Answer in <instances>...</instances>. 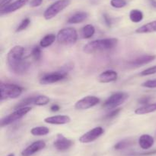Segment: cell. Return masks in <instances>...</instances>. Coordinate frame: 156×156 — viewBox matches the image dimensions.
<instances>
[{
	"label": "cell",
	"instance_id": "cell-1",
	"mask_svg": "<svg viewBox=\"0 0 156 156\" xmlns=\"http://www.w3.org/2000/svg\"><path fill=\"white\" fill-rule=\"evenodd\" d=\"M24 48L15 45L10 49L7 54V63L11 71L16 74H24L30 68V63L24 58Z\"/></svg>",
	"mask_w": 156,
	"mask_h": 156
},
{
	"label": "cell",
	"instance_id": "cell-2",
	"mask_svg": "<svg viewBox=\"0 0 156 156\" xmlns=\"http://www.w3.org/2000/svg\"><path fill=\"white\" fill-rule=\"evenodd\" d=\"M118 44V39L116 38H103L89 41L83 47V51L85 54H95L107 51L114 48Z\"/></svg>",
	"mask_w": 156,
	"mask_h": 156
},
{
	"label": "cell",
	"instance_id": "cell-3",
	"mask_svg": "<svg viewBox=\"0 0 156 156\" xmlns=\"http://www.w3.org/2000/svg\"><path fill=\"white\" fill-rule=\"evenodd\" d=\"M1 101L4 99H16L21 95L23 89L20 86L13 84L2 83L1 84Z\"/></svg>",
	"mask_w": 156,
	"mask_h": 156
},
{
	"label": "cell",
	"instance_id": "cell-4",
	"mask_svg": "<svg viewBox=\"0 0 156 156\" xmlns=\"http://www.w3.org/2000/svg\"><path fill=\"white\" fill-rule=\"evenodd\" d=\"M77 31L73 28H65L59 31L56 35V40L62 44L71 45L77 41Z\"/></svg>",
	"mask_w": 156,
	"mask_h": 156
},
{
	"label": "cell",
	"instance_id": "cell-5",
	"mask_svg": "<svg viewBox=\"0 0 156 156\" xmlns=\"http://www.w3.org/2000/svg\"><path fill=\"white\" fill-rule=\"evenodd\" d=\"M71 3V0H58L50 5L44 12V17L46 20H50L56 17Z\"/></svg>",
	"mask_w": 156,
	"mask_h": 156
},
{
	"label": "cell",
	"instance_id": "cell-6",
	"mask_svg": "<svg viewBox=\"0 0 156 156\" xmlns=\"http://www.w3.org/2000/svg\"><path fill=\"white\" fill-rule=\"evenodd\" d=\"M129 97V95L124 92H117L108 98L104 102L103 107L108 110L116 109L122 105Z\"/></svg>",
	"mask_w": 156,
	"mask_h": 156
},
{
	"label": "cell",
	"instance_id": "cell-7",
	"mask_svg": "<svg viewBox=\"0 0 156 156\" xmlns=\"http://www.w3.org/2000/svg\"><path fill=\"white\" fill-rule=\"evenodd\" d=\"M30 110H31V107L30 106L17 109L13 113H10L9 115L5 116L4 118L1 119V126H6V125H9L10 124L13 123V122H16V121L19 120L21 118L24 117L26 114H27Z\"/></svg>",
	"mask_w": 156,
	"mask_h": 156
},
{
	"label": "cell",
	"instance_id": "cell-8",
	"mask_svg": "<svg viewBox=\"0 0 156 156\" xmlns=\"http://www.w3.org/2000/svg\"><path fill=\"white\" fill-rule=\"evenodd\" d=\"M104 132H105V130L101 126L95 127V128L89 130L87 132H85V134L82 135L79 138V140L81 143H90V142H94L96 139H98L99 137H101L104 134Z\"/></svg>",
	"mask_w": 156,
	"mask_h": 156
},
{
	"label": "cell",
	"instance_id": "cell-9",
	"mask_svg": "<svg viewBox=\"0 0 156 156\" xmlns=\"http://www.w3.org/2000/svg\"><path fill=\"white\" fill-rule=\"evenodd\" d=\"M100 102V99L95 96H87L79 99L75 104V108L79 110H85L95 106Z\"/></svg>",
	"mask_w": 156,
	"mask_h": 156
},
{
	"label": "cell",
	"instance_id": "cell-10",
	"mask_svg": "<svg viewBox=\"0 0 156 156\" xmlns=\"http://www.w3.org/2000/svg\"><path fill=\"white\" fill-rule=\"evenodd\" d=\"M67 76L66 72L62 71H56L53 72V73H47L44 75L40 79V84L43 85H47V84H55V83L59 82L65 79Z\"/></svg>",
	"mask_w": 156,
	"mask_h": 156
},
{
	"label": "cell",
	"instance_id": "cell-11",
	"mask_svg": "<svg viewBox=\"0 0 156 156\" xmlns=\"http://www.w3.org/2000/svg\"><path fill=\"white\" fill-rule=\"evenodd\" d=\"M74 144V142L69 139H67L62 134H58L56 139L53 142V146L56 150L60 151H66L69 149Z\"/></svg>",
	"mask_w": 156,
	"mask_h": 156
},
{
	"label": "cell",
	"instance_id": "cell-12",
	"mask_svg": "<svg viewBox=\"0 0 156 156\" xmlns=\"http://www.w3.org/2000/svg\"><path fill=\"white\" fill-rule=\"evenodd\" d=\"M46 147V143L44 141L38 140L36 142H34L30 145L24 148L21 151V156H31L35 153L38 152L41 150L44 149Z\"/></svg>",
	"mask_w": 156,
	"mask_h": 156
},
{
	"label": "cell",
	"instance_id": "cell-13",
	"mask_svg": "<svg viewBox=\"0 0 156 156\" xmlns=\"http://www.w3.org/2000/svg\"><path fill=\"white\" fill-rule=\"evenodd\" d=\"M28 1L29 0H16V1H15L14 2L10 3L9 5L6 6L5 7H4L3 9H1V10H0V14H1V15H3L15 12V11L18 10V9L24 7V6L28 2Z\"/></svg>",
	"mask_w": 156,
	"mask_h": 156
},
{
	"label": "cell",
	"instance_id": "cell-14",
	"mask_svg": "<svg viewBox=\"0 0 156 156\" xmlns=\"http://www.w3.org/2000/svg\"><path fill=\"white\" fill-rule=\"evenodd\" d=\"M156 58L155 55H143L141 57L136 58V59L132 60V61L128 62V65L131 67H138L141 66L146 65V64H149L152 62Z\"/></svg>",
	"mask_w": 156,
	"mask_h": 156
},
{
	"label": "cell",
	"instance_id": "cell-15",
	"mask_svg": "<svg viewBox=\"0 0 156 156\" xmlns=\"http://www.w3.org/2000/svg\"><path fill=\"white\" fill-rule=\"evenodd\" d=\"M117 77H118V74L115 70H108L99 74V76H98V80L102 84H108V83L116 81Z\"/></svg>",
	"mask_w": 156,
	"mask_h": 156
},
{
	"label": "cell",
	"instance_id": "cell-16",
	"mask_svg": "<svg viewBox=\"0 0 156 156\" xmlns=\"http://www.w3.org/2000/svg\"><path fill=\"white\" fill-rule=\"evenodd\" d=\"M71 121V118L67 115H58V116H50L44 119L46 123L51 125H65Z\"/></svg>",
	"mask_w": 156,
	"mask_h": 156
},
{
	"label": "cell",
	"instance_id": "cell-17",
	"mask_svg": "<svg viewBox=\"0 0 156 156\" xmlns=\"http://www.w3.org/2000/svg\"><path fill=\"white\" fill-rule=\"evenodd\" d=\"M154 142H155L154 138L148 134L142 135L139 139V145L143 150H148L152 148V145H154Z\"/></svg>",
	"mask_w": 156,
	"mask_h": 156
},
{
	"label": "cell",
	"instance_id": "cell-18",
	"mask_svg": "<svg viewBox=\"0 0 156 156\" xmlns=\"http://www.w3.org/2000/svg\"><path fill=\"white\" fill-rule=\"evenodd\" d=\"M88 15L87 12H82V11L77 12L69 18L67 22L69 24H79V23L83 22L84 21H85L88 18Z\"/></svg>",
	"mask_w": 156,
	"mask_h": 156
},
{
	"label": "cell",
	"instance_id": "cell-19",
	"mask_svg": "<svg viewBox=\"0 0 156 156\" xmlns=\"http://www.w3.org/2000/svg\"><path fill=\"white\" fill-rule=\"evenodd\" d=\"M153 32H156V20L146 23L136 30V33L137 34H148Z\"/></svg>",
	"mask_w": 156,
	"mask_h": 156
},
{
	"label": "cell",
	"instance_id": "cell-20",
	"mask_svg": "<svg viewBox=\"0 0 156 156\" xmlns=\"http://www.w3.org/2000/svg\"><path fill=\"white\" fill-rule=\"evenodd\" d=\"M156 111V102L153 103L147 104L146 106H143L142 107L136 109L135 110V113L137 115H144L148 113H154Z\"/></svg>",
	"mask_w": 156,
	"mask_h": 156
},
{
	"label": "cell",
	"instance_id": "cell-21",
	"mask_svg": "<svg viewBox=\"0 0 156 156\" xmlns=\"http://www.w3.org/2000/svg\"><path fill=\"white\" fill-rule=\"evenodd\" d=\"M95 33V28L92 24H86L81 30V37L83 39H89Z\"/></svg>",
	"mask_w": 156,
	"mask_h": 156
},
{
	"label": "cell",
	"instance_id": "cell-22",
	"mask_svg": "<svg viewBox=\"0 0 156 156\" xmlns=\"http://www.w3.org/2000/svg\"><path fill=\"white\" fill-rule=\"evenodd\" d=\"M56 39V35H55L54 34H49V35H45L40 41V47H43V48L49 47L52 44H53Z\"/></svg>",
	"mask_w": 156,
	"mask_h": 156
},
{
	"label": "cell",
	"instance_id": "cell-23",
	"mask_svg": "<svg viewBox=\"0 0 156 156\" xmlns=\"http://www.w3.org/2000/svg\"><path fill=\"white\" fill-rule=\"evenodd\" d=\"M144 18L143 12L140 9H132L129 12V19L134 23H139Z\"/></svg>",
	"mask_w": 156,
	"mask_h": 156
},
{
	"label": "cell",
	"instance_id": "cell-24",
	"mask_svg": "<svg viewBox=\"0 0 156 156\" xmlns=\"http://www.w3.org/2000/svg\"><path fill=\"white\" fill-rule=\"evenodd\" d=\"M134 144H135V141H133V139H123V140L117 142V143L114 145V148L115 150H123L133 146Z\"/></svg>",
	"mask_w": 156,
	"mask_h": 156
},
{
	"label": "cell",
	"instance_id": "cell-25",
	"mask_svg": "<svg viewBox=\"0 0 156 156\" xmlns=\"http://www.w3.org/2000/svg\"><path fill=\"white\" fill-rule=\"evenodd\" d=\"M50 132V129L46 126H37L31 128L30 133L34 136H46Z\"/></svg>",
	"mask_w": 156,
	"mask_h": 156
},
{
	"label": "cell",
	"instance_id": "cell-26",
	"mask_svg": "<svg viewBox=\"0 0 156 156\" xmlns=\"http://www.w3.org/2000/svg\"><path fill=\"white\" fill-rule=\"evenodd\" d=\"M50 102V98L45 95H37L34 96V105L35 106H45Z\"/></svg>",
	"mask_w": 156,
	"mask_h": 156
},
{
	"label": "cell",
	"instance_id": "cell-27",
	"mask_svg": "<svg viewBox=\"0 0 156 156\" xmlns=\"http://www.w3.org/2000/svg\"><path fill=\"white\" fill-rule=\"evenodd\" d=\"M30 23V18H24V19H23L22 21H21V23L19 24V25L18 26V28H17L16 32H21V31L25 30V29L29 26Z\"/></svg>",
	"mask_w": 156,
	"mask_h": 156
},
{
	"label": "cell",
	"instance_id": "cell-28",
	"mask_svg": "<svg viewBox=\"0 0 156 156\" xmlns=\"http://www.w3.org/2000/svg\"><path fill=\"white\" fill-rule=\"evenodd\" d=\"M127 2L125 0H111V6L116 9H121L125 7Z\"/></svg>",
	"mask_w": 156,
	"mask_h": 156
},
{
	"label": "cell",
	"instance_id": "cell-29",
	"mask_svg": "<svg viewBox=\"0 0 156 156\" xmlns=\"http://www.w3.org/2000/svg\"><path fill=\"white\" fill-rule=\"evenodd\" d=\"M31 55L35 61H40L41 58V47L38 46H35L31 50Z\"/></svg>",
	"mask_w": 156,
	"mask_h": 156
},
{
	"label": "cell",
	"instance_id": "cell-30",
	"mask_svg": "<svg viewBox=\"0 0 156 156\" xmlns=\"http://www.w3.org/2000/svg\"><path fill=\"white\" fill-rule=\"evenodd\" d=\"M152 154H156V149L152 151H145V152H133L127 154V156H146V155H152Z\"/></svg>",
	"mask_w": 156,
	"mask_h": 156
},
{
	"label": "cell",
	"instance_id": "cell-31",
	"mask_svg": "<svg viewBox=\"0 0 156 156\" xmlns=\"http://www.w3.org/2000/svg\"><path fill=\"white\" fill-rule=\"evenodd\" d=\"M141 86L143 87H146V88H156V79L149 80L145 81L144 83H143V84H141Z\"/></svg>",
	"mask_w": 156,
	"mask_h": 156
},
{
	"label": "cell",
	"instance_id": "cell-32",
	"mask_svg": "<svg viewBox=\"0 0 156 156\" xmlns=\"http://www.w3.org/2000/svg\"><path fill=\"white\" fill-rule=\"evenodd\" d=\"M155 73H156V66L149 67V68L143 70V71L140 73V75H141V76H149V75L155 74Z\"/></svg>",
	"mask_w": 156,
	"mask_h": 156
},
{
	"label": "cell",
	"instance_id": "cell-33",
	"mask_svg": "<svg viewBox=\"0 0 156 156\" xmlns=\"http://www.w3.org/2000/svg\"><path fill=\"white\" fill-rule=\"evenodd\" d=\"M120 110H121L120 109H114V110H113L111 113H109L108 115H106V116H105V119H113V118L116 117V116L119 114V113L120 112Z\"/></svg>",
	"mask_w": 156,
	"mask_h": 156
},
{
	"label": "cell",
	"instance_id": "cell-34",
	"mask_svg": "<svg viewBox=\"0 0 156 156\" xmlns=\"http://www.w3.org/2000/svg\"><path fill=\"white\" fill-rule=\"evenodd\" d=\"M104 21H105V24L108 26V27H111V24H112V20H111V18L108 15V14L105 13L103 15Z\"/></svg>",
	"mask_w": 156,
	"mask_h": 156
},
{
	"label": "cell",
	"instance_id": "cell-35",
	"mask_svg": "<svg viewBox=\"0 0 156 156\" xmlns=\"http://www.w3.org/2000/svg\"><path fill=\"white\" fill-rule=\"evenodd\" d=\"M43 3V0H31L30 2V6L32 8L39 7Z\"/></svg>",
	"mask_w": 156,
	"mask_h": 156
},
{
	"label": "cell",
	"instance_id": "cell-36",
	"mask_svg": "<svg viewBox=\"0 0 156 156\" xmlns=\"http://www.w3.org/2000/svg\"><path fill=\"white\" fill-rule=\"evenodd\" d=\"M150 99L151 98L149 97V96H143V97H142L141 99H139V103L143 104V106H146L147 105L148 102H149Z\"/></svg>",
	"mask_w": 156,
	"mask_h": 156
},
{
	"label": "cell",
	"instance_id": "cell-37",
	"mask_svg": "<svg viewBox=\"0 0 156 156\" xmlns=\"http://www.w3.org/2000/svg\"><path fill=\"white\" fill-rule=\"evenodd\" d=\"M11 2H12V0H1V2H0V7H1V9H3L6 6L10 4Z\"/></svg>",
	"mask_w": 156,
	"mask_h": 156
},
{
	"label": "cell",
	"instance_id": "cell-38",
	"mask_svg": "<svg viewBox=\"0 0 156 156\" xmlns=\"http://www.w3.org/2000/svg\"><path fill=\"white\" fill-rule=\"evenodd\" d=\"M59 109H60V107H59L57 104H54V105H53L51 107H50V110H51V111L53 112L59 111Z\"/></svg>",
	"mask_w": 156,
	"mask_h": 156
},
{
	"label": "cell",
	"instance_id": "cell-39",
	"mask_svg": "<svg viewBox=\"0 0 156 156\" xmlns=\"http://www.w3.org/2000/svg\"><path fill=\"white\" fill-rule=\"evenodd\" d=\"M147 1L152 8L156 9V0H147Z\"/></svg>",
	"mask_w": 156,
	"mask_h": 156
},
{
	"label": "cell",
	"instance_id": "cell-40",
	"mask_svg": "<svg viewBox=\"0 0 156 156\" xmlns=\"http://www.w3.org/2000/svg\"><path fill=\"white\" fill-rule=\"evenodd\" d=\"M7 156H15V154H14V153H10V154H8Z\"/></svg>",
	"mask_w": 156,
	"mask_h": 156
},
{
	"label": "cell",
	"instance_id": "cell-41",
	"mask_svg": "<svg viewBox=\"0 0 156 156\" xmlns=\"http://www.w3.org/2000/svg\"><path fill=\"white\" fill-rule=\"evenodd\" d=\"M155 135H156V132H155Z\"/></svg>",
	"mask_w": 156,
	"mask_h": 156
}]
</instances>
